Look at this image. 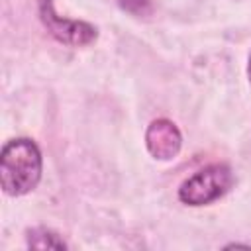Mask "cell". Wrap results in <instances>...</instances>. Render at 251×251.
Here are the masks:
<instances>
[{"instance_id":"obj_1","label":"cell","mask_w":251,"mask_h":251,"mask_svg":"<svg viewBox=\"0 0 251 251\" xmlns=\"http://www.w3.org/2000/svg\"><path fill=\"white\" fill-rule=\"evenodd\" d=\"M41 151L27 139H10L0 155V182L8 196H22L33 190L41 178Z\"/></svg>"},{"instance_id":"obj_2","label":"cell","mask_w":251,"mask_h":251,"mask_svg":"<svg viewBox=\"0 0 251 251\" xmlns=\"http://www.w3.org/2000/svg\"><path fill=\"white\" fill-rule=\"evenodd\" d=\"M233 184V173L227 165H208L188 176L180 188L178 198L188 206H204L222 198Z\"/></svg>"},{"instance_id":"obj_3","label":"cell","mask_w":251,"mask_h":251,"mask_svg":"<svg viewBox=\"0 0 251 251\" xmlns=\"http://www.w3.org/2000/svg\"><path fill=\"white\" fill-rule=\"evenodd\" d=\"M39 16L47 31L61 43H67L73 47H84V45H90L98 35L96 27L86 22L61 18L55 12V6L51 0H39Z\"/></svg>"},{"instance_id":"obj_4","label":"cell","mask_w":251,"mask_h":251,"mask_svg":"<svg viewBox=\"0 0 251 251\" xmlns=\"http://www.w3.org/2000/svg\"><path fill=\"white\" fill-rule=\"evenodd\" d=\"M145 145L149 153L159 161L175 159L182 145V135L171 120H153L145 131Z\"/></svg>"},{"instance_id":"obj_5","label":"cell","mask_w":251,"mask_h":251,"mask_svg":"<svg viewBox=\"0 0 251 251\" xmlns=\"http://www.w3.org/2000/svg\"><path fill=\"white\" fill-rule=\"evenodd\" d=\"M27 245L33 249H67V243L51 229L35 227L27 231Z\"/></svg>"},{"instance_id":"obj_6","label":"cell","mask_w":251,"mask_h":251,"mask_svg":"<svg viewBox=\"0 0 251 251\" xmlns=\"http://www.w3.org/2000/svg\"><path fill=\"white\" fill-rule=\"evenodd\" d=\"M120 6L135 16H147L151 12V0H120Z\"/></svg>"},{"instance_id":"obj_7","label":"cell","mask_w":251,"mask_h":251,"mask_svg":"<svg viewBox=\"0 0 251 251\" xmlns=\"http://www.w3.org/2000/svg\"><path fill=\"white\" fill-rule=\"evenodd\" d=\"M247 75H249V82H251V57H249V67H247Z\"/></svg>"}]
</instances>
